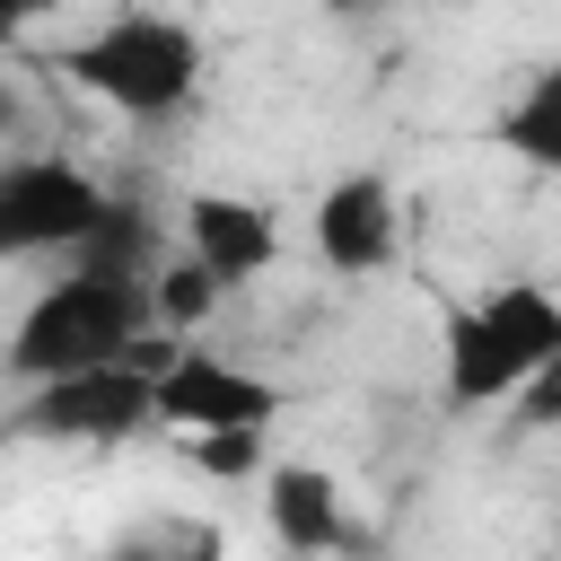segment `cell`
<instances>
[{
	"mask_svg": "<svg viewBox=\"0 0 561 561\" xmlns=\"http://www.w3.org/2000/svg\"><path fill=\"white\" fill-rule=\"evenodd\" d=\"M105 210V184L61 158V149H18L0 158V263H26V254H70Z\"/></svg>",
	"mask_w": 561,
	"mask_h": 561,
	"instance_id": "5",
	"label": "cell"
},
{
	"mask_svg": "<svg viewBox=\"0 0 561 561\" xmlns=\"http://www.w3.org/2000/svg\"><path fill=\"white\" fill-rule=\"evenodd\" d=\"M219 298H228V289H219V280H210V263H193V254H167V263H158V280H149V316H158V333H167V342H184Z\"/></svg>",
	"mask_w": 561,
	"mask_h": 561,
	"instance_id": "12",
	"label": "cell"
},
{
	"mask_svg": "<svg viewBox=\"0 0 561 561\" xmlns=\"http://www.w3.org/2000/svg\"><path fill=\"white\" fill-rule=\"evenodd\" d=\"M114 561H210L202 535H149V543H123Z\"/></svg>",
	"mask_w": 561,
	"mask_h": 561,
	"instance_id": "15",
	"label": "cell"
},
{
	"mask_svg": "<svg viewBox=\"0 0 561 561\" xmlns=\"http://www.w3.org/2000/svg\"><path fill=\"white\" fill-rule=\"evenodd\" d=\"M184 456H193L202 473L237 482V473H263V430H219V438H184Z\"/></svg>",
	"mask_w": 561,
	"mask_h": 561,
	"instance_id": "13",
	"label": "cell"
},
{
	"mask_svg": "<svg viewBox=\"0 0 561 561\" xmlns=\"http://www.w3.org/2000/svg\"><path fill=\"white\" fill-rule=\"evenodd\" d=\"M263 526H272V543H280V552H298V561L368 552V535H359V517H351L342 482H333L324 465H307V456L263 465Z\"/></svg>",
	"mask_w": 561,
	"mask_h": 561,
	"instance_id": "8",
	"label": "cell"
},
{
	"mask_svg": "<svg viewBox=\"0 0 561 561\" xmlns=\"http://www.w3.org/2000/svg\"><path fill=\"white\" fill-rule=\"evenodd\" d=\"M149 333H158L149 289L61 272V280H53V289H35V298H26V316L9 324L0 368H9L18 386H53V377H88V368H123V359H140V342H149Z\"/></svg>",
	"mask_w": 561,
	"mask_h": 561,
	"instance_id": "3",
	"label": "cell"
},
{
	"mask_svg": "<svg viewBox=\"0 0 561 561\" xmlns=\"http://www.w3.org/2000/svg\"><path fill=\"white\" fill-rule=\"evenodd\" d=\"M508 412H517V430H535V438H543V430H561V359H552V368H543Z\"/></svg>",
	"mask_w": 561,
	"mask_h": 561,
	"instance_id": "14",
	"label": "cell"
},
{
	"mask_svg": "<svg viewBox=\"0 0 561 561\" xmlns=\"http://www.w3.org/2000/svg\"><path fill=\"white\" fill-rule=\"evenodd\" d=\"M491 140H500L517 167H535V175H561V61H535V70H526V88L500 105Z\"/></svg>",
	"mask_w": 561,
	"mask_h": 561,
	"instance_id": "11",
	"label": "cell"
},
{
	"mask_svg": "<svg viewBox=\"0 0 561 561\" xmlns=\"http://www.w3.org/2000/svg\"><path fill=\"white\" fill-rule=\"evenodd\" d=\"M167 351H175V342L149 333L140 359H123V368H88V377L26 386L9 430L35 438V447H123V438L158 430V359H167Z\"/></svg>",
	"mask_w": 561,
	"mask_h": 561,
	"instance_id": "4",
	"label": "cell"
},
{
	"mask_svg": "<svg viewBox=\"0 0 561 561\" xmlns=\"http://www.w3.org/2000/svg\"><path fill=\"white\" fill-rule=\"evenodd\" d=\"M158 263H167V228H158L140 202H123V193H105L96 228L70 245V272H88V280H123V289H149Z\"/></svg>",
	"mask_w": 561,
	"mask_h": 561,
	"instance_id": "10",
	"label": "cell"
},
{
	"mask_svg": "<svg viewBox=\"0 0 561 561\" xmlns=\"http://www.w3.org/2000/svg\"><path fill=\"white\" fill-rule=\"evenodd\" d=\"M53 70L79 96H96V105H114L131 123H167L202 88V35L184 18H167V9H114L105 26L70 35L53 53Z\"/></svg>",
	"mask_w": 561,
	"mask_h": 561,
	"instance_id": "2",
	"label": "cell"
},
{
	"mask_svg": "<svg viewBox=\"0 0 561 561\" xmlns=\"http://www.w3.org/2000/svg\"><path fill=\"white\" fill-rule=\"evenodd\" d=\"M289 403V386L237 368L228 351H202V342H175L158 359V430L175 438H219V430H272Z\"/></svg>",
	"mask_w": 561,
	"mask_h": 561,
	"instance_id": "6",
	"label": "cell"
},
{
	"mask_svg": "<svg viewBox=\"0 0 561 561\" xmlns=\"http://www.w3.org/2000/svg\"><path fill=\"white\" fill-rule=\"evenodd\" d=\"M18 131H26V88L0 70V140H18Z\"/></svg>",
	"mask_w": 561,
	"mask_h": 561,
	"instance_id": "17",
	"label": "cell"
},
{
	"mask_svg": "<svg viewBox=\"0 0 561 561\" xmlns=\"http://www.w3.org/2000/svg\"><path fill=\"white\" fill-rule=\"evenodd\" d=\"M53 9H61V0H0V44H18V35H26V26H44Z\"/></svg>",
	"mask_w": 561,
	"mask_h": 561,
	"instance_id": "16",
	"label": "cell"
},
{
	"mask_svg": "<svg viewBox=\"0 0 561 561\" xmlns=\"http://www.w3.org/2000/svg\"><path fill=\"white\" fill-rule=\"evenodd\" d=\"M184 254L210 263L219 289H245V280H263L280 263V219L263 202H245V193H193L184 202Z\"/></svg>",
	"mask_w": 561,
	"mask_h": 561,
	"instance_id": "9",
	"label": "cell"
},
{
	"mask_svg": "<svg viewBox=\"0 0 561 561\" xmlns=\"http://www.w3.org/2000/svg\"><path fill=\"white\" fill-rule=\"evenodd\" d=\"M394 245H403V202H394V184H386L377 167H351V175H333V184L316 193V263H324L333 280L386 272Z\"/></svg>",
	"mask_w": 561,
	"mask_h": 561,
	"instance_id": "7",
	"label": "cell"
},
{
	"mask_svg": "<svg viewBox=\"0 0 561 561\" xmlns=\"http://www.w3.org/2000/svg\"><path fill=\"white\" fill-rule=\"evenodd\" d=\"M561 359V298L543 280H500L438 324V394L447 412H491L517 403L543 368Z\"/></svg>",
	"mask_w": 561,
	"mask_h": 561,
	"instance_id": "1",
	"label": "cell"
}]
</instances>
